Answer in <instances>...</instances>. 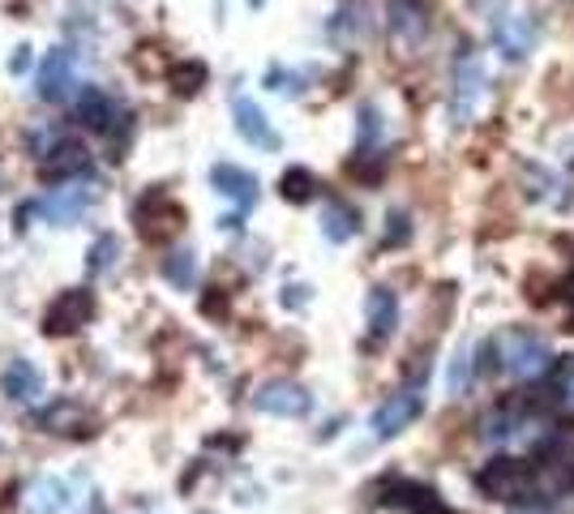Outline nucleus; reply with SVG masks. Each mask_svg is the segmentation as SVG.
<instances>
[{
	"mask_svg": "<svg viewBox=\"0 0 574 514\" xmlns=\"http://www.w3.org/2000/svg\"><path fill=\"white\" fill-rule=\"evenodd\" d=\"M485 356H489V361H485L481 368H502V373H510V377H527V381L545 377L549 368L558 365L553 352H549V343H545L540 335L523 330V326H510V330H502L498 339H489Z\"/></svg>",
	"mask_w": 574,
	"mask_h": 514,
	"instance_id": "nucleus-1",
	"label": "nucleus"
},
{
	"mask_svg": "<svg viewBox=\"0 0 574 514\" xmlns=\"http://www.w3.org/2000/svg\"><path fill=\"white\" fill-rule=\"evenodd\" d=\"M476 489L494 502H536V485H532V467L519 459H494L476 472Z\"/></svg>",
	"mask_w": 574,
	"mask_h": 514,
	"instance_id": "nucleus-2",
	"label": "nucleus"
},
{
	"mask_svg": "<svg viewBox=\"0 0 574 514\" xmlns=\"http://www.w3.org/2000/svg\"><path fill=\"white\" fill-rule=\"evenodd\" d=\"M485 99V65L476 61V52L463 43L454 57V90H450V116L454 121H472V112Z\"/></svg>",
	"mask_w": 574,
	"mask_h": 514,
	"instance_id": "nucleus-3",
	"label": "nucleus"
},
{
	"mask_svg": "<svg viewBox=\"0 0 574 514\" xmlns=\"http://www.w3.org/2000/svg\"><path fill=\"white\" fill-rule=\"evenodd\" d=\"M90 317H95V296L86 292V288H73V292L57 296V300L48 304V313H43V335H52V339L77 335Z\"/></svg>",
	"mask_w": 574,
	"mask_h": 514,
	"instance_id": "nucleus-4",
	"label": "nucleus"
},
{
	"mask_svg": "<svg viewBox=\"0 0 574 514\" xmlns=\"http://www.w3.org/2000/svg\"><path fill=\"white\" fill-rule=\"evenodd\" d=\"M425 416V394L421 390H399V394H390L377 412H373V438L386 441L395 438V434H403L408 425H416Z\"/></svg>",
	"mask_w": 574,
	"mask_h": 514,
	"instance_id": "nucleus-5",
	"label": "nucleus"
},
{
	"mask_svg": "<svg viewBox=\"0 0 574 514\" xmlns=\"http://www.w3.org/2000/svg\"><path fill=\"white\" fill-rule=\"evenodd\" d=\"M73 77H77V57H73L70 48H52L39 61V70H35V90L48 103H65L73 95Z\"/></svg>",
	"mask_w": 574,
	"mask_h": 514,
	"instance_id": "nucleus-6",
	"label": "nucleus"
},
{
	"mask_svg": "<svg viewBox=\"0 0 574 514\" xmlns=\"http://www.w3.org/2000/svg\"><path fill=\"white\" fill-rule=\"evenodd\" d=\"M253 408L266 412V416H284V421H300L313 412V394L296 381H266L258 394H253Z\"/></svg>",
	"mask_w": 574,
	"mask_h": 514,
	"instance_id": "nucleus-7",
	"label": "nucleus"
},
{
	"mask_svg": "<svg viewBox=\"0 0 574 514\" xmlns=\"http://www.w3.org/2000/svg\"><path fill=\"white\" fill-rule=\"evenodd\" d=\"M494 43L506 61H523L536 48V22L527 13H506L494 22Z\"/></svg>",
	"mask_w": 574,
	"mask_h": 514,
	"instance_id": "nucleus-8",
	"label": "nucleus"
},
{
	"mask_svg": "<svg viewBox=\"0 0 574 514\" xmlns=\"http://www.w3.org/2000/svg\"><path fill=\"white\" fill-rule=\"evenodd\" d=\"M232 116H236V134H240L245 142H253V147H262V150H279V134L271 129L266 112H262L253 99L236 95V103H232Z\"/></svg>",
	"mask_w": 574,
	"mask_h": 514,
	"instance_id": "nucleus-9",
	"label": "nucleus"
},
{
	"mask_svg": "<svg viewBox=\"0 0 574 514\" xmlns=\"http://www.w3.org/2000/svg\"><path fill=\"white\" fill-rule=\"evenodd\" d=\"M382 506H395V511L408 514H441V502H437V493H433L429 485H416V480H403V476L386 480Z\"/></svg>",
	"mask_w": 574,
	"mask_h": 514,
	"instance_id": "nucleus-10",
	"label": "nucleus"
},
{
	"mask_svg": "<svg viewBox=\"0 0 574 514\" xmlns=\"http://www.w3.org/2000/svg\"><path fill=\"white\" fill-rule=\"evenodd\" d=\"M138 223H142L146 240H163V236H172L180 227V211L167 202V193L154 189V193H146L138 202Z\"/></svg>",
	"mask_w": 574,
	"mask_h": 514,
	"instance_id": "nucleus-11",
	"label": "nucleus"
},
{
	"mask_svg": "<svg viewBox=\"0 0 574 514\" xmlns=\"http://www.w3.org/2000/svg\"><path fill=\"white\" fill-rule=\"evenodd\" d=\"M211 185L223 198H232L236 206H245V211L258 202V176L245 172V167H236V163H215L211 167Z\"/></svg>",
	"mask_w": 574,
	"mask_h": 514,
	"instance_id": "nucleus-12",
	"label": "nucleus"
},
{
	"mask_svg": "<svg viewBox=\"0 0 574 514\" xmlns=\"http://www.w3.org/2000/svg\"><path fill=\"white\" fill-rule=\"evenodd\" d=\"M390 35L399 43H421L425 30H429V13H425V0H390Z\"/></svg>",
	"mask_w": 574,
	"mask_h": 514,
	"instance_id": "nucleus-13",
	"label": "nucleus"
},
{
	"mask_svg": "<svg viewBox=\"0 0 574 514\" xmlns=\"http://www.w3.org/2000/svg\"><path fill=\"white\" fill-rule=\"evenodd\" d=\"M73 116H77L86 129L108 134V129H112V121H116V103H112L99 86H86V90L77 95V103H73Z\"/></svg>",
	"mask_w": 574,
	"mask_h": 514,
	"instance_id": "nucleus-14",
	"label": "nucleus"
},
{
	"mask_svg": "<svg viewBox=\"0 0 574 514\" xmlns=\"http://www.w3.org/2000/svg\"><path fill=\"white\" fill-rule=\"evenodd\" d=\"M364 313H369V335L373 339H390L395 322H399V296L390 288H373L369 300H364Z\"/></svg>",
	"mask_w": 574,
	"mask_h": 514,
	"instance_id": "nucleus-15",
	"label": "nucleus"
},
{
	"mask_svg": "<svg viewBox=\"0 0 574 514\" xmlns=\"http://www.w3.org/2000/svg\"><path fill=\"white\" fill-rule=\"evenodd\" d=\"M82 167H86V147L82 142H57L39 159V176L43 180H65V176L82 172Z\"/></svg>",
	"mask_w": 574,
	"mask_h": 514,
	"instance_id": "nucleus-16",
	"label": "nucleus"
},
{
	"mask_svg": "<svg viewBox=\"0 0 574 514\" xmlns=\"http://www.w3.org/2000/svg\"><path fill=\"white\" fill-rule=\"evenodd\" d=\"M0 390L22 403V399H35L43 390V377H39V368L30 365V361H9L4 373H0Z\"/></svg>",
	"mask_w": 574,
	"mask_h": 514,
	"instance_id": "nucleus-17",
	"label": "nucleus"
},
{
	"mask_svg": "<svg viewBox=\"0 0 574 514\" xmlns=\"http://www.w3.org/2000/svg\"><path fill=\"white\" fill-rule=\"evenodd\" d=\"M95 202V193L90 189H61V193H52L39 211L48 215L52 223H77L82 215H86V206Z\"/></svg>",
	"mask_w": 574,
	"mask_h": 514,
	"instance_id": "nucleus-18",
	"label": "nucleus"
},
{
	"mask_svg": "<svg viewBox=\"0 0 574 514\" xmlns=\"http://www.w3.org/2000/svg\"><path fill=\"white\" fill-rule=\"evenodd\" d=\"M357 231H360L357 206H348V202H326V211H322V236H326V240L344 245V240H352Z\"/></svg>",
	"mask_w": 574,
	"mask_h": 514,
	"instance_id": "nucleus-19",
	"label": "nucleus"
},
{
	"mask_svg": "<svg viewBox=\"0 0 574 514\" xmlns=\"http://www.w3.org/2000/svg\"><path fill=\"white\" fill-rule=\"evenodd\" d=\"M65 502H70L65 480L43 476V480H35V489H30V498H26V514H57V511H65Z\"/></svg>",
	"mask_w": 574,
	"mask_h": 514,
	"instance_id": "nucleus-20",
	"label": "nucleus"
},
{
	"mask_svg": "<svg viewBox=\"0 0 574 514\" xmlns=\"http://www.w3.org/2000/svg\"><path fill=\"white\" fill-rule=\"evenodd\" d=\"M43 429H48V434H61V438H65V434L86 438V434H90V416H82L70 403H57V408L43 416Z\"/></svg>",
	"mask_w": 574,
	"mask_h": 514,
	"instance_id": "nucleus-21",
	"label": "nucleus"
},
{
	"mask_svg": "<svg viewBox=\"0 0 574 514\" xmlns=\"http://www.w3.org/2000/svg\"><path fill=\"white\" fill-rule=\"evenodd\" d=\"M279 193H284L287 202H309L317 193V176L309 167H287L284 180H279Z\"/></svg>",
	"mask_w": 574,
	"mask_h": 514,
	"instance_id": "nucleus-22",
	"label": "nucleus"
},
{
	"mask_svg": "<svg viewBox=\"0 0 574 514\" xmlns=\"http://www.w3.org/2000/svg\"><path fill=\"white\" fill-rule=\"evenodd\" d=\"M207 65L202 61H185V65H172V74H167V82H172V90L176 95H198L202 86H207Z\"/></svg>",
	"mask_w": 574,
	"mask_h": 514,
	"instance_id": "nucleus-23",
	"label": "nucleus"
},
{
	"mask_svg": "<svg viewBox=\"0 0 574 514\" xmlns=\"http://www.w3.org/2000/svg\"><path fill=\"white\" fill-rule=\"evenodd\" d=\"M194 275H198V262H194L189 249L167 253V262H163V279H172L176 288H194Z\"/></svg>",
	"mask_w": 574,
	"mask_h": 514,
	"instance_id": "nucleus-24",
	"label": "nucleus"
},
{
	"mask_svg": "<svg viewBox=\"0 0 574 514\" xmlns=\"http://www.w3.org/2000/svg\"><path fill=\"white\" fill-rule=\"evenodd\" d=\"M116 253H121V240H116V236L95 240V249H90V271H108V266L116 262Z\"/></svg>",
	"mask_w": 574,
	"mask_h": 514,
	"instance_id": "nucleus-25",
	"label": "nucleus"
},
{
	"mask_svg": "<svg viewBox=\"0 0 574 514\" xmlns=\"http://www.w3.org/2000/svg\"><path fill=\"white\" fill-rule=\"evenodd\" d=\"M562 403L574 408V356H566V365H562Z\"/></svg>",
	"mask_w": 574,
	"mask_h": 514,
	"instance_id": "nucleus-26",
	"label": "nucleus"
},
{
	"mask_svg": "<svg viewBox=\"0 0 574 514\" xmlns=\"http://www.w3.org/2000/svg\"><path fill=\"white\" fill-rule=\"evenodd\" d=\"M467 373H472V368H467V356H459V361H454V368H450V390H454V394L467 386Z\"/></svg>",
	"mask_w": 574,
	"mask_h": 514,
	"instance_id": "nucleus-27",
	"label": "nucleus"
},
{
	"mask_svg": "<svg viewBox=\"0 0 574 514\" xmlns=\"http://www.w3.org/2000/svg\"><path fill=\"white\" fill-rule=\"evenodd\" d=\"M476 4H481V9H485V13H489V4H494V9H498V4H506V0H476Z\"/></svg>",
	"mask_w": 574,
	"mask_h": 514,
	"instance_id": "nucleus-28",
	"label": "nucleus"
},
{
	"mask_svg": "<svg viewBox=\"0 0 574 514\" xmlns=\"http://www.w3.org/2000/svg\"><path fill=\"white\" fill-rule=\"evenodd\" d=\"M249 4H262V0H249Z\"/></svg>",
	"mask_w": 574,
	"mask_h": 514,
	"instance_id": "nucleus-29",
	"label": "nucleus"
}]
</instances>
